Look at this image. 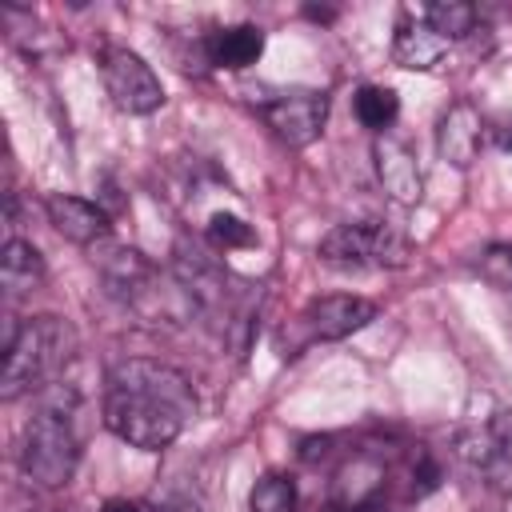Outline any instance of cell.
<instances>
[{
  "label": "cell",
  "instance_id": "6da1fadb",
  "mask_svg": "<svg viewBox=\"0 0 512 512\" xmlns=\"http://www.w3.org/2000/svg\"><path fill=\"white\" fill-rule=\"evenodd\" d=\"M196 416V392L188 376L164 360L132 356L112 364L104 388V424L124 444L160 452Z\"/></svg>",
  "mask_w": 512,
  "mask_h": 512
},
{
  "label": "cell",
  "instance_id": "7a4b0ae2",
  "mask_svg": "<svg viewBox=\"0 0 512 512\" xmlns=\"http://www.w3.org/2000/svg\"><path fill=\"white\" fill-rule=\"evenodd\" d=\"M92 264H100V276H104L108 292H112L128 312H136L140 320H148V324H168V320L196 316L192 304H188V296H184V288H180L176 280L164 284L160 268H156L144 252H136V248H124V244L108 240V244L92 248Z\"/></svg>",
  "mask_w": 512,
  "mask_h": 512
},
{
  "label": "cell",
  "instance_id": "3957f363",
  "mask_svg": "<svg viewBox=\"0 0 512 512\" xmlns=\"http://www.w3.org/2000/svg\"><path fill=\"white\" fill-rule=\"evenodd\" d=\"M76 356V332L60 316H32L20 324L16 340L4 348L0 396L16 400L48 380H56Z\"/></svg>",
  "mask_w": 512,
  "mask_h": 512
},
{
  "label": "cell",
  "instance_id": "277c9868",
  "mask_svg": "<svg viewBox=\"0 0 512 512\" xmlns=\"http://www.w3.org/2000/svg\"><path fill=\"white\" fill-rule=\"evenodd\" d=\"M80 440L72 428V396H64V384H52L48 404L28 420L20 440V472L36 488H64L76 472Z\"/></svg>",
  "mask_w": 512,
  "mask_h": 512
},
{
  "label": "cell",
  "instance_id": "5b68a950",
  "mask_svg": "<svg viewBox=\"0 0 512 512\" xmlns=\"http://www.w3.org/2000/svg\"><path fill=\"white\" fill-rule=\"evenodd\" d=\"M316 256L328 268L340 272H364V268H404L412 248L408 240L384 224V220H352V224H336L324 232Z\"/></svg>",
  "mask_w": 512,
  "mask_h": 512
},
{
  "label": "cell",
  "instance_id": "8992f818",
  "mask_svg": "<svg viewBox=\"0 0 512 512\" xmlns=\"http://www.w3.org/2000/svg\"><path fill=\"white\" fill-rule=\"evenodd\" d=\"M100 76H104V88L112 96V104L128 116H148L164 104V84L160 76L152 72V64L144 56H136L132 48H120V44H108L100 52Z\"/></svg>",
  "mask_w": 512,
  "mask_h": 512
},
{
  "label": "cell",
  "instance_id": "52a82bcc",
  "mask_svg": "<svg viewBox=\"0 0 512 512\" xmlns=\"http://www.w3.org/2000/svg\"><path fill=\"white\" fill-rule=\"evenodd\" d=\"M460 456L488 476L496 492H512V412L496 408L460 432Z\"/></svg>",
  "mask_w": 512,
  "mask_h": 512
},
{
  "label": "cell",
  "instance_id": "ba28073f",
  "mask_svg": "<svg viewBox=\"0 0 512 512\" xmlns=\"http://www.w3.org/2000/svg\"><path fill=\"white\" fill-rule=\"evenodd\" d=\"M264 124L292 148H308L328 120V96L324 92H284L272 104L260 108Z\"/></svg>",
  "mask_w": 512,
  "mask_h": 512
},
{
  "label": "cell",
  "instance_id": "9c48e42d",
  "mask_svg": "<svg viewBox=\"0 0 512 512\" xmlns=\"http://www.w3.org/2000/svg\"><path fill=\"white\" fill-rule=\"evenodd\" d=\"M376 320V304L352 292H332V296H316L304 312H300V328L304 340H344L352 332H360L364 324Z\"/></svg>",
  "mask_w": 512,
  "mask_h": 512
},
{
  "label": "cell",
  "instance_id": "30bf717a",
  "mask_svg": "<svg viewBox=\"0 0 512 512\" xmlns=\"http://www.w3.org/2000/svg\"><path fill=\"white\" fill-rule=\"evenodd\" d=\"M372 160H376V176L384 184V192L396 200V204H420L424 196V176H420V164L412 156V148L392 136V132H380L376 144H372Z\"/></svg>",
  "mask_w": 512,
  "mask_h": 512
},
{
  "label": "cell",
  "instance_id": "8fae6325",
  "mask_svg": "<svg viewBox=\"0 0 512 512\" xmlns=\"http://www.w3.org/2000/svg\"><path fill=\"white\" fill-rule=\"evenodd\" d=\"M44 208H48L52 228H56L64 240H72V244H80V248H88V252L112 240L108 212H104L100 204H92V200H80V196H48Z\"/></svg>",
  "mask_w": 512,
  "mask_h": 512
},
{
  "label": "cell",
  "instance_id": "7c38bea8",
  "mask_svg": "<svg viewBox=\"0 0 512 512\" xmlns=\"http://www.w3.org/2000/svg\"><path fill=\"white\" fill-rule=\"evenodd\" d=\"M480 140H484V120H480L476 104H468V100L448 104V112L436 124L440 160H448L452 168H468L476 160V152H480Z\"/></svg>",
  "mask_w": 512,
  "mask_h": 512
},
{
  "label": "cell",
  "instance_id": "4fadbf2b",
  "mask_svg": "<svg viewBox=\"0 0 512 512\" xmlns=\"http://www.w3.org/2000/svg\"><path fill=\"white\" fill-rule=\"evenodd\" d=\"M384 492V464L368 452L340 464L332 480V508L336 512H368Z\"/></svg>",
  "mask_w": 512,
  "mask_h": 512
},
{
  "label": "cell",
  "instance_id": "5bb4252c",
  "mask_svg": "<svg viewBox=\"0 0 512 512\" xmlns=\"http://www.w3.org/2000/svg\"><path fill=\"white\" fill-rule=\"evenodd\" d=\"M448 56V40L428 24V20H412L404 16L396 24V36H392V60L408 72H428L436 68L440 60Z\"/></svg>",
  "mask_w": 512,
  "mask_h": 512
},
{
  "label": "cell",
  "instance_id": "9a60e30c",
  "mask_svg": "<svg viewBox=\"0 0 512 512\" xmlns=\"http://www.w3.org/2000/svg\"><path fill=\"white\" fill-rule=\"evenodd\" d=\"M208 52H212V64L216 68H232V72H244L260 60L264 52V32L256 24H236V28H224V32H212L208 36Z\"/></svg>",
  "mask_w": 512,
  "mask_h": 512
},
{
  "label": "cell",
  "instance_id": "2e32d148",
  "mask_svg": "<svg viewBox=\"0 0 512 512\" xmlns=\"http://www.w3.org/2000/svg\"><path fill=\"white\" fill-rule=\"evenodd\" d=\"M0 276H4V288L16 296V292H28L44 280V260L40 252L28 244V240H8L4 252H0Z\"/></svg>",
  "mask_w": 512,
  "mask_h": 512
},
{
  "label": "cell",
  "instance_id": "e0dca14e",
  "mask_svg": "<svg viewBox=\"0 0 512 512\" xmlns=\"http://www.w3.org/2000/svg\"><path fill=\"white\" fill-rule=\"evenodd\" d=\"M4 24H8V36H12V44L24 52V56H32V60H44L48 52H56L60 48V40H52V32L44 28V24H36L32 20V12H24V8H4Z\"/></svg>",
  "mask_w": 512,
  "mask_h": 512
},
{
  "label": "cell",
  "instance_id": "ac0fdd59",
  "mask_svg": "<svg viewBox=\"0 0 512 512\" xmlns=\"http://www.w3.org/2000/svg\"><path fill=\"white\" fill-rule=\"evenodd\" d=\"M424 20H428L444 40H460V36H472V32H476L480 12H476V4H468V0H432V4H424Z\"/></svg>",
  "mask_w": 512,
  "mask_h": 512
},
{
  "label": "cell",
  "instance_id": "d6986e66",
  "mask_svg": "<svg viewBox=\"0 0 512 512\" xmlns=\"http://www.w3.org/2000/svg\"><path fill=\"white\" fill-rule=\"evenodd\" d=\"M300 496H296V480L284 472H268L252 484L248 492V508L252 512H296Z\"/></svg>",
  "mask_w": 512,
  "mask_h": 512
},
{
  "label": "cell",
  "instance_id": "ffe728a7",
  "mask_svg": "<svg viewBox=\"0 0 512 512\" xmlns=\"http://www.w3.org/2000/svg\"><path fill=\"white\" fill-rule=\"evenodd\" d=\"M396 112H400V100H396L392 88H384V84H364V88L356 92V120H360L364 128L384 132V128L396 120Z\"/></svg>",
  "mask_w": 512,
  "mask_h": 512
},
{
  "label": "cell",
  "instance_id": "44dd1931",
  "mask_svg": "<svg viewBox=\"0 0 512 512\" xmlns=\"http://www.w3.org/2000/svg\"><path fill=\"white\" fill-rule=\"evenodd\" d=\"M208 240L216 248H224V252L228 248H252L256 244V228L236 212H212L208 216Z\"/></svg>",
  "mask_w": 512,
  "mask_h": 512
},
{
  "label": "cell",
  "instance_id": "7402d4cb",
  "mask_svg": "<svg viewBox=\"0 0 512 512\" xmlns=\"http://www.w3.org/2000/svg\"><path fill=\"white\" fill-rule=\"evenodd\" d=\"M476 272L500 288V292H512V244H488L480 256H476Z\"/></svg>",
  "mask_w": 512,
  "mask_h": 512
},
{
  "label": "cell",
  "instance_id": "603a6c76",
  "mask_svg": "<svg viewBox=\"0 0 512 512\" xmlns=\"http://www.w3.org/2000/svg\"><path fill=\"white\" fill-rule=\"evenodd\" d=\"M104 512H152L144 500H128V496H112L104 500Z\"/></svg>",
  "mask_w": 512,
  "mask_h": 512
},
{
  "label": "cell",
  "instance_id": "cb8c5ba5",
  "mask_svg": "<svg viewBox=\"0 0 512 512\" xmlns=\"http://www.w3.org/2000/svg\"><path fill=\"white\" fill-rule=\"evenodd\" d=\"M492 140H496L504 152H512V116H500V120L492 124Z\"/></svg>",
  "mask_w": 512,
  "mask_h": 512
},
{
  "label": "cell",
  "instance_id": "d4e9b609",
  "mask_svg": "<svg viewBox=\"0 0 512 512\" xmlns=\"http://www.w3.org/2000/svg\"><path fill=\"white\" fill-rule=\"evenodd\" d=\"M508 336H512V320H508Z\"/></svg>",
  "mask_w": 512,
  "mask_h": 512
}]
</instances>
